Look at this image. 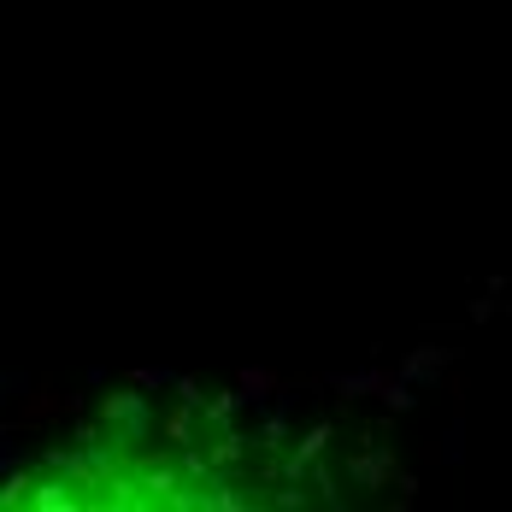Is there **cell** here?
I'll use <instances>...</instances> for the list:
<instances>
[{"instance_id": "cell-1", "label": "cell", "mask_w": 512, "mask_h": 512, "mask_svg": "<svg viewBox=\"0 0 512 512\" xmlns=\"http://www.w3.org/2000/svg\"><path fill=\"white\" fill-rule=\"evenodd\" d=\"M101 395H95V424H101V436L112 442V448H136L148 430H154V407H148V395L142 389H106V383H95Z\"/></svg>"}, {"instance_id": "cell-2", "label": "cell", "mask_w": 512, "mask_h": 512, "mask_svg": "<svg viewBox=\"0 0 512 512\" xmlns=\"http://www.w3.org/2000/svg\"><path fill=\"white\" fill-rule=\"evenodd\" d=\"M330 389H336V401L342 407H354V401H365V395H377L389 412H418V395H412V383H401L395 371H383V365H365V371H336L330 377Z\"/></svg>"}, {"instance_id": "cell-3", "label": "cell", "mask_w": 512, "mask_h": 512, "mask_svg": "<svg viewBox=\"0 0 512 512\" xmlns=\"http://www.w3.org/2000/svg\"><path fill=\"white\" fill-rule=\"evenodd\" d=\"M365 442H371V448L348 454V477H354L365 495H383V489H389V477L401 471V454H395L383 436H365Z\"/></svg>"}, {"instance_id": "cell-4", "label": "cell", "mask_w": 512, "mask_h": 512, "mask_svg": "<svg viewBox=\"0 0 512 512\" xmlns=\"http://www.w3.org/2000/svg\"><path fill=\"white\" fill-rule=\"evenodd\" d=\"M448 365H460V348H448V342H418L407 354L395 359V377L412 383V389H424V383H436Z\"/></svg>"}, {"instance_id": "cell-5", "label": "cell", "mask_w": 512, "mask_h": 512, "mask_svg": "<svg viewBox=\"0 0 512 512\" xmlns=\"http://www.w3.org/2000/svg\"><path fill=\"white\" fill-rule=\"evenodd\" d=\"M59 412H71V395H59L53 383H30L18 395V430H48Z\"/></svg>"}, {"instance_id": "cell-6", "label": "cell", "mask_w": 512, "mask_h": 512, "mask_svg": "<svg viewBox=\"0 0 512 512\" xmlns=\"http://www.w3.org/2000/svg\"><path fill=\"white\" fill-rule=\"evenodd\" d=\"M24 507L30 512H77V507H89V495H77V483H65L59 471H48V477H36L24 489Z\"/></svg>"}, {"instance_id": "cell-7", "label": "cell", "mask_w": 512, "mask_h": 512, "mask_svg": "<svg viewBox=\"0 0 512 512\" xmlns=\"http://www.w3.org/2000/svg\"><path fill=\"white\" fill-rule=\"evenodd\" d=\"M230 389L242 395V407H259V401H271L277 389H289V377H283V371H271V365H242Z\"/></svg>"}, {"instance_id": "cell-8", "label": "cell", "mask_w": 512, "mask_h": 512, "mask_svg": "<svg viewBox=\"0 0 512 512\" xmlns=\"http://www.w3.org/2000/svg\"><path fill=\"white\" fill-rule=\"evenodd\" d=\"M201 454H206L212 471H236V465L254 454V436H242V430H230V424H224V430H218V442H206Z\"/></svg>"}, {"instance_id": "cell-9", "label": "cell", "mask_w": 512, "mask_h": 512, "mask_svg": "<svg viewBox=\"0 0 512 512\" xmlns=\"http://www.w3.org/2000/svg\"><path fill=\"white\" fill-rule=\"evenodd\" d=\"M254 448H265V454H277V448H289V389H277L271 395V412L259 418V436Z\"/></svg>"}, {"instance_id": "cell-10", "label": "cell", "mask_w": 512, "mask_h": 512, "mask_svg": "<svg viewBox=\"0 0 512 512\" xmlns=\"http://www.w3.org/2000/svg\"><path fill=\"white\" fill-rule=\"evenodd\" d=\"M136 489H148V501H171V495L183 489V471H177L171 460H148V465H142V483H136Z\"/></svg>"}, {"instance_id": "cell-11", "label": "cell", "mask_w": 512, "mask_h": 512, "mask_svg": "<svg viewBox=\"0 0 512 512\" xmlns=\"http://www.w3.org/2000/svg\"><path fill=\"white\" fill-rule=\"evenodd\" d=\"M195 418H201V412L189 407V401H177V407L159 412V436H165L171 448H189V442H195Z\"/></svg>"}, {"instance_id": "cell-12", "label": "cell", "mask_w": 512, "mask_h": 512, "mask_svg": "<svg viewBox=\"0 0 512 512\" xmlns=\"http://www.w3.org/2000/svg\"><path fill=\"white\" fill-rule=\"evenodd\" d=\"M424 460H430V465H460L465 460V424H460V418H454L430 448H424Z\"/></svg>"}, {"instance_id": "cell-13", "label": "cell", "mask_w": 512, "mask_h": 512, "mask_svg": "<svg viewBox=\"0 0 512 512\" xmlns=\"http://www.w3.org/2000/svg\"><path fill=\"white\" fill-rule=\"evenodd\" d=\"M36 483V471H24V465H12V471H0V512H18L24 507V489Z\"/></svg>"}, {"instance_id": "cell-14", "label": "cell", "mask_w": 512, "mask_h": 512, "mask_svg": "<svg viewBox=\"0 0 512 512\" xmlns=\"http://www.w3.org/2000/svg\"><path fill=\"white\" fill-rule=\"evenodd\" d=\"M201 412H206V424H212V430H224V424H236V412H242V395H236V389H218L212 401H201Z\"/></svg>"}, {"instance_id": "cell-15", "label": "cell", "mask_w": 512, "mask_h": 512, "mask_svg": "<svg viewBox=\"0 0 512 512\" xmlns=\"http://www.w3.org/2000/svg\"><path fill=\"white\" fill-rule=\"evenodd\" d=\"M171 377H177L171 365H130V371H124V383H130V389H142V395H154V389H171Z\"/></svg>"}, {"instance_id": "cell-16", "label": "cell", "mask_w": 512, "mask_h": 512, "mask_svg": "<svg viewBox=\"0 0 512 512\" xmlns=\"http://www.w3.org/2000/svg\"><path fill=\"white\" fill-rule=\"evenodd\" d=\"M495 312H507V301H501V277H489V295H483V301H471L465 318H471V324H489Z\"/></svg>"}, {"instance_id": "cell-17", "label": "cell", "mask_w": 512, "mask_h": 512, "mask_svg": "<svg viewBox=\"0 0 512 512\" xmlns=\"http://www.w3.org/2000/svg\"><path fill=\"white\" fill-rule=\"evenodd\" d=\"M171 395H177V401H189V407L201 412V377H189V371H177V377H171Z\"/></svg>"}, {"instance_id": "cell-18", "label": "cell", "mask_w": 512, "mask_h": 512, "mask_svg": "<svg viewBox=\"0 0 512 512\" xmlns=\"http://www.w3.org/2000/svg\"><path fill=\"white\" fill-rule=\"evenodd\" d=\"M30 383H36L30 371H0V407H6V401H18V395H24Z\"/></svg>"}, {"instance_id": "cell-19", "label": "cell", "mask_w": 512, "mask_h": 512, "mask_svg": "<svg viewBox=\"0 0 512 512\" xmlns=\"http://www.w3.org/2000/svg\"><path fill=\"white\" fill-rule=\"evenodd\" d=\"M271 507L301 512V507H307V489H301V483H289V489H277V495H271Z\"/></svg>"}, {"instance_id": "cell-20", "label": "cell", "mask_w": 512, "mask_h": 512, "mask_svg": "<svg viewBox=\"0 0 512 512\" xmlns=\"http://www.w3.org/2000/svg\"><path fill=\"white\" fill-rule=\"evenodd\" d=\"M436 383H442V395H454V401H465V395H471V389H465V377L454 371V365H448V371H442Z\"/></svg>"}]
</instances>
